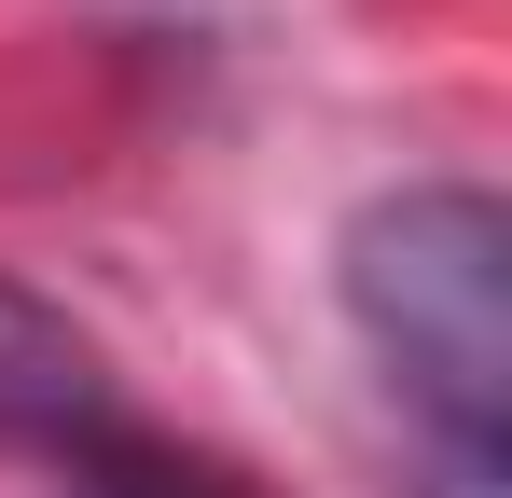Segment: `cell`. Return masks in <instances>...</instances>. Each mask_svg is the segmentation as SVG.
Listing matches in <instances>:
<instances>
[{
  "label": "cell",
  "mask_w": 512,
  "mask_h": 498,
  "mask_svg": "<svg viewBox=\"0 0 512 498\" xmlns=\"http://www.w3.org/2000/svg\"><path fill=\"white\" fill-rule=\"evenodd\" d=\"M0 443H56V457L111 443V360L28 277H0Z\"/></svg>",
  "instance_id": "2"
},
{
  "label": "cell",
  "mask_w": 512,
  "mask_h": 498,
  "mask_svg": "<svg viewBox=\"0 0 512 498\" xmlns=\"http://www.w3.org/2000/svg\"><path fill=\"white\" fill-rule=\"evenodd\" d=\"M346 319L443 443V498H499L512 429V222L471 180H402L346 222Z\"/></svg>",
  "instance_id": "1"
},
{
  "label": "cell",
  "mask_w": 512,
  "mask_h": 498,
  "mask_svg": "<svg viewBox=\"0 0 512 498\" xmlns=\"http://www.w3.org/2000/svg\"><path fill=\"white\" fill-rule=\"evenodd\" d=\"M84 498H250L236 471H194V457H153V443H84Z\"/></svg>",
  "instance_id": "3"
}]
</instances>
